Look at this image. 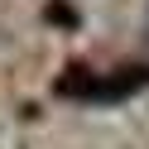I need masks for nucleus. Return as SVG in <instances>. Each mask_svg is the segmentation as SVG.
<instances>
[{
  "label": "nucleus",
  "mask_w": 149,
  "mask_h": 149,
  "mask_svg": "<svg viewBox=\"0 0 149 149\" xmlns=\"http://www.w3.org/2000/svg\"><path fill=\"white\" fill-rule=\"evenodd\" d=\"M144 39H149V5H144Z\"/></svg>",
  "instance_id": "f257e3e1"
}]
</instances>
